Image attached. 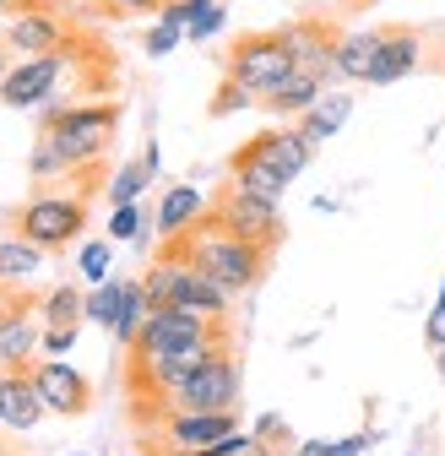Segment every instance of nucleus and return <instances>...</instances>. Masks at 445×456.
Returning <instances> with one entry per match:
<instances>
[{
    "mask_svg": "<svg viewBox=\"0 0 445 456\" xmlns=\"http://www.w3.org/2000/svg\"><path fill=\"white\" fill-rule=\"evenodd\" d=\"M222 294H250L255 282L266 277V256L271 250H261L255 240H245V234H234V228H222L217 217H212V207H206V217L201 223H190L185 234L174 240Z\"/></svg>",
    "mask_w": 445,
    "mask_h": 456,
    "instance_id": "nucleus-1",
    "label": "nucleus"
},
{
    "mask_svg": "<svg viewBox=\"0 0 445 456\" xmlns=\"http://www.w3.org/2000/svg\"><path fill=\"white\" fill-rule=\"evenodd\" d=\"M38 126H44L38 136L61 152L66 168H93L103 158V147L115 142V131H120V103H109V98H98V103H54V109H44Z\"/></svg>",
    "mask_w": 445,
    "mask_h": 456,
    "instance_id": "nucleus-2",
    "label": "nucleus"
},
{
    "mask_svg": "<svg viewBox=\"0 0 445 456\" xmlns=\"http://www.w3.org/2000/svg\"><path fill=\"white\" fill-rule=\"evenodd\" d=\"M142 289H147L152 305H174V310H190V315H206V321H222L229 315V299H234V294H222L174 240L158 256V266L142 277Z\"/></svg>",
    "mask_w": 445,
    "mask_h": 456,
    "instance_id": "nucleus-3",
    "label": "nucleus"
},
{
    "mask_svg": "<svg viewBox=\"0 0 445 456\" xmlns=\"http://www.w3.org/2000/svg\"><path fill=\"white\" fill-rule=\"evenodd\" d=\"M294 71H299V61H294V49H288L283 33H245V38H234L229 61H222V77H229L234 87H245L250 98H261V103Z\"/></svg>",
    "mask_w": 445,
    "mask_h": 456,
    "instance_id": "nucleus-4",
    "label": "nucleus"
},
{
    "mask_svg": "<svg viewBox=\"0 0 445 456\" xmlns=\"http://www.w3.org/2000/svg\"><path fill=\"white\" fill-rule=\"evenodd\" d=\"M239 403V359L229 348H217L212 359H201L169 396H163V413L158 419H169V413H222V408H234Z\"/></svg>",
    "mask_w": 445,
    "mask_h": 456,
    "instance_id": "nucleus-5",
    "label": "nucleus"
},
{
    "mask_svg": "<svg viewBox=\"0 0 445 456\" xmlns=\"http://www.w3.org/2000/svg\"><path fill=\"white\" fill-rule=\"evenodd\" d=\"M82 228H87V201L82 196H61V191L33 196L17 212V234L33 240L38 250H66L71 240H82Z\"/></svg>",
    "mask_w": 445,
    "mask_h": 456,
    "instance_id": "nucleus-6",
    "label": "nucleus"
},
{
    "mask_svg": "<svg viewBox=\"0 0 445 456\" xmlns=\"http://www.w3.org/2000/svg\"><path fill=\"white\" fill-rule=\"evenodd\" d=\"M71 66V44L66 49H49V54H22V61L0 77V103L6 109H38L54 98V87H61Z\"/></svg>",
    "mask_w": 445,
    "mask_h": 456,
    "instance_id": "nucleus-7",
    "label": "nucleus"
},
{
    "mask_svg": "<svg viewBox=\"0 0 445 456\" xmlns=\"http://www.w3.org/2000/svg\"><path fill=\"white\" fill-rule=\"evenodd\" d=\"M212 217H217L222 228H234V234L255 240L261 250H277V245H283V212H277V201H261V196H250V191H239V185H229V191L212 201Z\"/></svg>",
    "mask_w": 445,
    "mask_h": 456,
    "instance_id": "nucleus-8",
    "label": "nucleus"
},
{
    "mask_svg": "<svg viewBox=\"0 0 445 456\" xmlns=\"http://www.w3.org/2000/svg\"><path fill=\"white\" fill-rule=\"evenodd\" d=\"M38 396H44V408L54 419H82L93 408V380L71 364V359H44V364H28Z\"/></svg>",
    "mask_w": 445,
    "mask_h": 456,
    "instance_id": "nucleus-9",
    "label": "nucleus"
},
{
    "mask_svg": "<svg viewBox=\"0 0 445 456\" xmlns=\"http://www.w3.org/2000/svg\"><path fill=\"white\" fill-rule=\"evenodd\" d=\"M71 44V28L66 17L54 12V6H17L6 17V49L17 54H49V49H66Z\"/></svg>",
    "mask_w": 445,
    "mask_h": 456,
    "instance_id": "nucleus-10",
    "label": "nucleus"
},
{
    "mask_svg": "<svg viewBox=\"0 0 445 456\" xmlns=\"http://www.w3.org/2000/svg\"><path fill=\"white\" fill-rule=\"evenodd\" d=\"M239 152H250V158H261V163H271L277 175H283L288 185L304 175V168L315 163V147L299 136V126H266V131H255Z\"/></svg>",
    "mask_w": 445,
    "mask_h": 456,
    "instance_id": "nucleus-11",
    "label": "nucleus"
},
{
    "mask_svg": "<svg viewBox=\"0 0 445 456\" xmlns=\"http://www.w3.org/2000/svg\"><path fill=\"white\" fill-rule=\"evenodd\" d=\"M206 331H217V321L190 315V310H174V305H152L142 337L131 342V354H163V348H180V342H196Z\"/></svg>",
    "mask_w": 445,
    "mask_h": 456,
    "instance_id": "nucleus-12",
    "label": "nucleus"
},
{
    "mask_svg": "<svg viewBox=\"0 0 445 456\" xmlns=\"http://www.w3.org/2000/svg\"><path fill=\"white\" fill-rule=\"evenodd\" d=\"M234 429H239V419L229 408L222 413H169L163 419V440H169L174 456H196V451H206L217 440H229Z\"/></svg>",
    "mask_w": 445,
    "mask_h": 456,
    "instance_id": "nucleus-13",
    "label": "nucleus"
},
{
    "mask_svg": "<svg viewBox=\"0 0 445 456\" xmlns=\"http://www.w3.org/2000/svg\"><path fill=\"white\" fill-rule=\"evenodd\" d=\"M424 66V38L413 28H380V49H375V66L364 87H392L402 77H413Z\"/></svg>",
    "mask_w": 445,
    "mask_h": 456,
    "instance_id": "nucleus-14",
    "label": "nucleus"
},
{
    "mask_svg": "<svg viewBox=\"0 0 445 456\" xmlns=\"http://www.w3.org/2000/svg\"><path fill=\"white\" fill-rule=\"evenodd\" d=\"M283 38L294 49L299 71H315L320 82L337 77V28H331V22H288Z\"/></svg>",
    "mask_w": 445,
    "mask_h": 456,
    "instance_id": "nucleus-15",
    "label": "nucleus"
},
{
    "mask_svg": "<svg viewBox=\"0 0 445 456\" xmlns=\"http://www.w3.org/2000/svg\"><path fill=\"white\" fill-rule=\"evenodd\" d=\"M44 419H49V408H44L33 375H28V370H6V375H0V424L17 429V435H28V429H38Z\"/></svg>",
    "mask_w": 445,
    "mask_h": 456,
    "instance_id": "nucleus-16",
    "label": "nucleus"
},
{
    "mask_svg": "<svg viewBox=\"0 0 445 456\" xmlns=\"http://www.w3.org/2000/svg\"><path fill=\"white\" fill-rule=\"evenodd\" d=\"M38 342H44V321H33L28 305L0 310V364L6 370H28L33 354H38Z\"/></svg>",
    "mask_w": 445,
    "mask_h": 456,
    "instance_id": "nucleus-17",
    "label": "nucleus"
},
{
    "mask_svg": "<svg viewBox=\"0 0 445 456\" xmlns=\"http://www.w3.org/2000/svg\"><path fill=\"white\" fill-rule=\"evenodd\" d=\"M206 217V196L196 191V185H169L163 191V201H158V217H152V228L163 240H180L190 223H201Z\"/></svg>",
    "mask_w": 445,
    "mask_h": 456,
    "instance_id": "nucleus-18",
    "label": "nucleus"
},
{
    "mask_svg": "<svg viewBox=\"0 0 445 456\" xmlns=\"http://www.w3.org/2000/svg\"><path fill=\"white\" fill-rule=\"evenodd\" d=\"M348 114H353V98H348V93H320L294 126H299V136H304L310 147H320V142H331V136L348 126Z\"/></svg>",
    "mask_w": 445,
    "mask_h": 456,
    "instance_id": "nucleus-19",
    "label": "nucleus"
},
{
    "mask_svg": "<svg viewBox=\"0 0 445 456\" xmlns=\"http://www.w3.org/2000/svg\"><path fill=\"white\" fill-rule=\"evenodd\" d=\"M229 185H239V191H250V196H261V201H277V207H283V196H288V180L277 175L271 163L250 158V152H234V158H229Z\"/></svg>",
    "mask_w": 445,
    "mask_h": 456,
    "instance_id": "nucleus-20",
    "label": "nucleus"
},
{
    "mask_svg": "<svg viewBox=\"0 0 445 456\" xmlns=\"http://www.w3.org/2000/svg\"><path fill=\"white\" fill-rule=\"evenodd\" d=\"M44 256L49 250H38L22 234H0V289H22L28 277H38L44 272Z\"/></svg>",
    "mask_w": 445,
    "mask_h": 456,
    "instance_id": "nucleus-21",
    "label": "nucleus"
},
{
    "mask_svg": "<svg viewBox=\"0 0 445 456\" xmlns=\"http://www.w3.org/2000/svg\"><path fill=\"white\" fill-rule=\"evenodd\" d=\"M152 180H158V142H147V147H142V158H131V163H120V168H115V180H109V201H115V207L142 201Z\"/></svg>",
    "mask_w": 445,
    "mask_h": 456,
    "instance_id": "nucleus-22",
    "label": "nucleus"
},
{
    "mask_svg": "<svg viewBox=\"0 0 445 456\" xmlns=\"http://www.w3.org/2000/svg\"><path fill=\"white\" fill-rule=\"evenodd\" d=\"M375 49H380V28L337 33V77H348V82H369V66H375Z\"/></svg>",
    "mask_w": 445,
    "mask_h": 456,
    "instance_id": "nucleus-23",
    "label": "nucleus"
},
{
    "mask_svg": "<svg viewBox=\"0 0 445 456\" xmlns=\"http://www.w3.org/2000/svg\"><path fill=\"white\" fill-rule=\"evenodd\" d=\"M320 93H326V82H320L315 71H294V77H288L283 87H277V93L266 98V109H271V114H283V120H288V114L299 120V114H304V109H310V103H315Z\"/></svg>",
    "mask_w": 445,
    "mask_h": 456,
    "instance_id": "nucleus-24",
    "label": "nucleus"
},
{
    "mask_svg": "<svg viewBox=\"0 0 445 456\" xmlns=\"http://www.w3.org/2000/svg\"><path fill=\"white\" fill-rule=\"evenodd\" d=\"M125 294H131V282H120V277L93 282V289H87V321L115 331V321H120V310H125Z\"/></svg>",
    "mask_w": 445,
    "mask_h": 456,
    "instance_id": "nucleus-25",
    "label": "nucleus"
},
{
    "mask_svg": "<svg viewBox=\"0 0 445 456\" xmlns=\"http://www.w3.org/2000/svg\"><path fill=\"white\" fill-rule=\"evenodd\" d=\"M82 321H87V294L61 282V289L44 299V326H82Z\"/></svg>",
    "mask_w": 445,
    "mask_h": 456,
    "instance_id": "nucleus-26",
    "label": "nucleus"
},
{
    "mask_svg": "<svg viewBox=\"0 0 445 456\" xmlns=\"http://www.w3.org/2000/svg\"><path fill=\"white\" fill-rule=\"evenodd\" d=\"M196 456H277L261 435H245V429H234L229 440H217V445H206V451H196Z\"/></svg>",
    "mask_w": 445,
    "mask_h": 456,
    "instance_id": "nucleus-27",
    "label": "nucleus"
},
{
    "mask_svg": "<svg viewBox=\"0 0 445 456\" xmlns=\"http://www.w3.org/2000/svg\"><path fill=\"white\" fill-rule=\"evenodd\" d=\"M77 266H82V277H87V282H103V277H109V266H115V250H109V240H87V245H82V256H77Z\"/></svg>",
    "mask_w": 445,
    "mask_h": 456,
    "instance_id": "nucleus-28",
    "label": "nucleus"
},
{
    "mask_svg": "<svg viewBox=\"0 0 445 456\" xmlns=\"http://www.w3.org/2000/svg\"><path fill=\"white\" fill-rule=\"evenodd\" d=\"M369 440H375V435H348V440H304V445H299V456H359V451H369Z\"/></svg>",
    "mask_w": 445,
    "mask_h": 456,
    "instance_id": "nucleus-29",
    "label": "nucleus"
},
{
    "mask_svg": "<svg viewBox=\"0 0 445 456\" xmlns=\"http://www.w3.org/2000/svg\"><path fill=\"white\" fill-rule=\"evenodd\" d=\"M136 234H147V217H142V207H136V201L115 207V217H109V240H136Z\"/></svg>",
    "mask_w": 445,
    "mask_h": 456,
    "instance_id": "nucleus-30",
    "label": "nucleus"
},
{
    "mask_svg": "<svg viewBox=\"0 0 445 456\" xmlns=\"http://www.w3.org/2000/svg\"><path fill=\"white\" fill-rule=\"evenodd\" d=\"M28 175H33V180H54V175H71V168L61 163V152L38 136V147H33V158H28Z\"/></svg>",
    "mask_w": 445,
    "mask_h": 456,
    "instance_id": "nucleus-31",
    "label": "nucleus"
},
{
    "mask_svg": "<svg viewBox=\"0 0 445 456\" xmlns=\"http://www.w3.org/2000/svg\"><path fill=\"white\" fill-rule=\"evenodd\" d=\"M180 38H185V28H180V22L158 17V28H147V38H142V44H147V54H169V49H174Z\"/></svg>",
    "mask_w": 445,
    "mask_h": 456,
    "instance_id": "nucleus-32",
    "label": "nucleus"
},
{
    "mask_svg": "<svg viewBox=\"0 0 445 456\" xmlns=\"http://www.w3.org/2000/svg\"><path fill=\"white\" fill-rule=\"evenodd\" d=\"M77 331H82V326H44V342H38V348H44L49 359H66V354L77 348Z\"/></svg>",
    "mask_w": 445,
    "mask_h": 456,
    "instance_id": "nucleus-33",
    "label": "nucleus"
},
{
    "mask_svg": "<svg viewBox=\"0 0 445 456\" xmlns=\"http://www.w3.org/2000/svg\"><path fill=\"white\" fill-rule=\"evenodd\" d=\"M239 103H250V93H245V87H234L229 77H222V87H217V98H212V114H234Z\"/></svg>",
    "mask_w": 445,
    "mask_h": 456,
    "instance_id": "nucleus-34",
    "label": "nucleus"
},
{
    "mask_svg": "<svg viewBox=\"0 0 445 456\" xmlns=\"http://www.w3.org/2000/svg\"><path fill=\"white\" fill-rule=\"evenodd\" d=\"M103 6L115 12V17H147V12H163L169 0H103Z\"/></svg>",
    "mask_w": 445,
    "mask_h": 456,
    "instance_id": "nucleus-35",
    "label": "nucleus"
},
{
    "mask_svg": "<svg viewBox=\"0 0 445 456\" xmlns=\"http://www.w3.org/2000/svg\"><path fill=\"white\" fill-rule=\"evenodd\" d=\"M424 342H429V354H434V348H445V305H434V310H429V321H424Z\"/></svg>",
    "mask_w": 445,
    "mask_h": 456,
    "instance_id": "nucleus-36",
    "label": "nucleus"
},
{
    "mask_svg": "<svg viewBox=\"0 0 445 456\" xmlns=\"http://www.w3.org/2000/svg\"><path fill=\"white\" fill-rule=\"evenodd\" d=\"M255 435H261L266 445H271V440H288V424H283V419H261V424H255Z\"/></svg>",
    "mask_w": 445,
    "mask_h": 456,
    "instance_id": "nucleus-37",
    "label": "nucleus"
},
{
    "mask_svg": "<svg viewBox=\"0 0 445 456\" xmlns=\"http://www.w3.org/2000/svg\"><path fill=\"white\" fill-rule=\"evenodd\" d=\"M12 71V49H6V38H0V77Z\"/></svg>",
    "mask_w": 445,
    "mask_h": 456,
    "instance_id": "nucleus-38",
    "label": "nucleus"
},
{
    "mask_svg": "<svg viewBox=\"0 0 445 456\" xmlns=\"http://www.w3.org/2000/svg\"><path fill=\"white\" fill-rule=\"evenodd\" d=\"M17 6H54V12H61L66 0H17Z\"/></svg>",
    "mask_w": 445,
    "mask_h": 456,
    "instance_id": "nucleus-39",
    "label": "nucleus"
},
{
    "mask_svg": "<svg viewBox=\"0 0 445 456\" xmlns=\"http://www.w3.org/2000/svg\"><path fill=\"white\" fill-rule=\"evenodd\" d=\"M434 370H440V386H445V348H434Z\"/></svg>",
    "mask_w": 445,
    "mask_h": 456,
    "instance_id": "nucleus-40",
    "label": "nucleus"
},
{
    "mask_svg": "<svg viewBox=\"0 0 445 456\" xmlns=\"http://www.w3.org/2000/svg\"><path fill=\"white\" fill-rule=\"evenodd\" d=\"M17 12V0H0V17H12Z\"/></svg>",
    "mask_w": 445,
    "mask_h": 456,
    "instance_id": "nucleus-41",
    "label": "nucleus"
},
{
    "mask_svg": "<svg viewBox=\"0 0 445 456\" xmlns=\"http://www.w3.org/2000/svg\"><path fill=\"white\" fill-rule=\"evenodd\" d=\"M353 6H359V12H364V6H380V0H353Z\"/></svg>",
    "mask_w": 445,
    "mask_h": 456,
    "instance_id": "nucleus-42",
    "label": "nucleus"
},
{
    "mask_svg": "<svg viewBox=\"0 0 445 456\" xmlns=\"http://www.w3.org/2000/svg\"><path fill=\"white\" fill-rule=\"evenodd\" d=\"M0 38H6V17H0Z\"/></svg>",
    "mask_w": 445,
    "mask_h": 456,
    "instance_id": "nucleus-43",
    "label": "nucleus"
},
{
    "mask_svg": "<svg viewBox=\"0 0 445 456\" xmlns=\"http://www.w3.org/2000/svg\"><path fill=\"white\" fill-rule=\"evenodd\" d=\"M440 305H445V282H440Z\"/></svg>",
    "mask_w": 445,
    "mask_h": 456,
    "instance_id": "nucleus-44",
    "label": "nucleus"
},
{
    "mask_svg": "<svg viewBox=\"0 0 445 456\" xmlns=\"http://www.w3.org/2000/svg\"><path fill=\"white\" fill-rule=\"evenodd\" d=\"M440 66H445V49H440Z\"/></svg>",
    "mask_w": 445,
    "mask_h": 456,
    "instance_id": "nucleus-45",
    "label": "nucleus"
}]
</instances>
